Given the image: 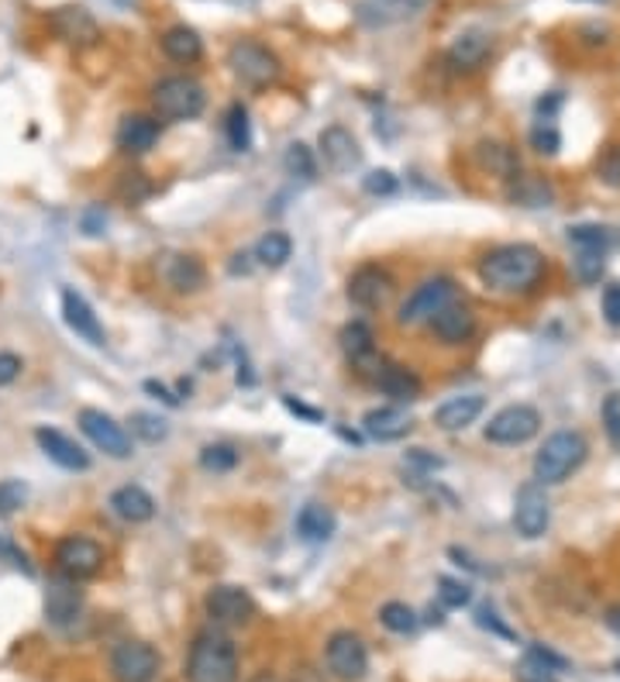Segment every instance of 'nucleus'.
<instances>
[{
	"label": "nucleus",
	"mask_w": 620,
	"mask_h": 682,
	"mask_svg": "<svg viewBox=\"0 0 620 682\" xmlns=\"http://www.w3.org/2000/svg\"><path fill=\"white\" fill-rule=\"evenodd\" d=\"M545 276V255L535 246H500L479 259V279L497 294H527Z\"/></svg>",
	"instance_id": "nucleus-1"
},
{
	"label": "nucleus",
	"mask_w": 620,
	"mask_h": 682,
	"mask_svg": "<svg viewBox=\"0 0 620 682\" xmlns=\"http://www.w3.org/2000/svg\"><path fill=\"white\" fill-rule=\"evenodd\" d=\"M187 682H238V648L228 634L201 631L187 655Z\"/></svg>",
	"instance_id": "nucleus-2"
},
{
	"label": "nucleus",
	"mask_w": 620,
	"mask_h": 682,
	"mask_svg": "<svg viewBox=\"0 0 620 682\" xmlns=\"http://www.w3.org/2000/svg\"><path fill=\"white\" fill-rule=\"evenodd\" d=\"M586 438L580 431H556L545 438V445L535 455V482H541V487L565 482L586 462Z\"/></svg>",
	"instance_id": "nucleus-3"
},
{
	"label": "nucleus",
	"mask_w": 620,
	"mask_h": 682,
	"mask_svg": "<svg viewBox=\"0 0 620 682\" xmlns=\"http://www.w3.org/2000/svg\"><path fill=\"white\" fill-rule=\"evenodd\" d=\"M152 104L163 121H193L204 115L207 94L193 76H166L152 86Z\"/></svg>",
	"instance_id": "nucleus-4"
},
{
	"label": "nucleus",
	"mask_w": 620,
	"mask_h": 682,
	"mask_svg": "<svg viewBox=\"0 0 620 682\" xmlns=\"http://www.w3.org/2000/svg\"><path fill=\"white\" fill-rule=\"evenodd\" d=\"M228 65L238 83L252 86V91H262V86H270L283 76V62L273 49H265L262 41H252V38H241L228 49Z\"/></svg>",
	"instance_id": "nucleus-5"
},
{
	"label": "nucleus",
	"mask_w": 620,
	"mask_h": 682,
	"mask_svg": "<svg viewBox=\"0 0 620 682\" xmlns=\"http://www.w3.org/2000/svg\"><path fill=\"white\" fill-rule=\"evenodd\" d=\"M104 559H107L104 548L94 538H83V535H70V538H62L56 545V569H59V576L76 579V583H86V579L100 576Z\"/></svg>",
	"instance_id": "nucleus-6"
},
{
	"label": "nucleus",
	"mask_w": 620,
	"mask_h": 682,
	"mask_svg": "<svg viewBox=\"0 0 620 682\" xmlns=\"http://www.w3.org/2000/svg\"><path fill=\"white\" fill-rule=\"evenodd\" d=\"M455 300V279L452 276H431L417 286V290L401 303V311H396V321L404 327H414V324H425L431 321L441 307Z\"/></svg>",
	"instance_id": "nucleus-7"
},
{
	"label": "nucleus",
	"mask_w": 620,
	"mask_h": 682,
	"mask_svg": "<svg viewBox=\"0 0 620 682\" xmlns=\"http://www.w3.org/2000/svg\"><path fill=\"white\" fill-rule=\"evenodd\" d=\"M538 428H541V414L535 407L511 404L490 417V424H486L482 434H486V442H493V445H524L538 434Z\"/></svg>",
	"instance_id": "nucleus-8"
},
{
	"label": "nucleus",
	"mask_w": 620,
	"mask_h": 682,
	"mask_svg": "<svg viewBox=\"0 0 620 682\" xmlns=\"http://www.w3.org/2000/svg\"><path fill=\"white\" fill-rule=\"evenodd\" d=\"M324 658H327V669L335 679L342 682H359L366 672H369V651H366V642L359 634L351 631H338L327 637V648H324Z\"/></svg>",
	"instance_id": "nucleus-9"
},
{
	"label": "nucleus",
	"mask_w": 620,
	"mask_h": 682,
	"mask_svg": "<svg viewBox=\"0 0 620 682\" xmlns=\"http://www.w3.org/2000/svg\"><path fill=\"white\" fill-rule=\"evenodd\" d=\"M76 424L86 438H91V445L100 448L104 455H110V458H128L131 455V434L110 414H104L97 407H83L76 414Z\"/></svg>",
	"instance_id": "nucleus-10"
},
{
	"label": "nucleus",
	"mask_w": 620,
	"mask_h": 682,
	"mask_svg": "<svg viewBox=\"0 0 620 682\" xmlns=\"http://www.w3.org/2000/svg\"><path fill=\"white\" fill-rule=\"evenodd\" d=\"M551 524V500L545 493L541 482H524L517 490V500H514V527L517 535L535 541L548 531Z\"/></svg>",
	"instance_id": "nucleus-11"
},
{
	"label": "nucleus",
	"mask_w": 620,
	"mask_h": 682,
	"mask_svg": "<svg viewBox=\"0 0 620 682\" xmlns=\"http://www.w3.org/2000/svg\"><path fill=\"white\" fill-rule=\"evenodd\" d=\"M345 294L359 311H380L393 294V276L386 266H380V262H366V266H359L348 276Z\"/></svg>",
	"instance_id": "nucleus-12"
},
{
	"label": "nucleus",
	"mask_w": 620,
	"mask_h": 682,
	"mask_svg": "<svg viewBox=\"0 0 620 682\" xmlns=\"http://www.w3.org/2000/svg\"><path fill=\"white\" fill-rule=\"evenodd\" d=\"M204 610L214 624L241 627L255 618V600L249 597V589H241V586H214L204 600Z\"/></svg>",
	"instance_id": "nucleus-13"
},
{
	"label": "nucleus",
	"mask_w": 620,
	"mask_h": 682,
	"mask_svg": "<svg viewBox=\"0 0 620 682\" xmlns=\"http://www.w3.org/2000/svg\"><path fill=\"white\" fill-rule=\"evenodd\" d=\"M110 672L118 682H152L159 672V651L145 642H121L110 651Z\"/></svg>",
	"instance_id": "nucleus-14"
},
{
	"label": "nucleus",
	"mask_w": 620,
	"mask_h": 682,
	"mask_svg": "<svg viewBox=\"0 0 620 682\" xmlns=\"http://www.w3.org/2000/svg\"><path fill=\"white\" fill-rule=\"evenodd\" d=\"M49 28L56 38H62L65 46H97L100 41V25L97 17L86 11L83 4H62L49 14Z\"/></svg>",
	"instance_id": "nucleus-15"
},
{
	"label": "nucleus",
	"mask_w": 620,
	"mask_h": 682,
	"mask_svg": "<svg viewBox=\"0 0 620 682\" xmlns=\"http://www.w3.org/2000/svg\"><path fill=\"white\" fill-rule=\"evenodd\" d=\"M155 270H159V279L169 286L172 294H196V290H204V283H207L204 262L196 259V255H187V252H166V255H159Z\"/></svg>",
	"instance_id": "nucleus-16"
},
{
	"label": "nucleus",
	"mask_w": 620,
	"mask_h": 682,
	"mask_svg": "<svg viewBox=\"0 0 620 682\" xmlns=\"http://www.w3.org/2000/svg\"><path fill=\"white\" fill-rule=\"evenodd\" d=\"M318 145H321L324 166H327L331 172H338V176H345V172H351V169H359V163H362L359 139L351 135L348 128H342V124L324 128V131H321V139H318Z\"/></svg>",
	"instance_id": "nucleus-17"
},
{
	"label": "nucleus",
	"mask_w": 620,
	"mask_h": 682,
	"mask_svg": "<svg viewBox=\"0 0 620 682\" xmlns=\"http://www.w3.org/2000/svg\"><path fill=\"white\" fill-rule=\"evenodd\" d=\"M83 613V589L76 579H65V576H56L49 579V589H46V621L52 627H70L80 621Z\"/></svg>",
	"instance_id": "nucleus-18"
},
{
	"label": "nucleus",
	"mask_w": 620,
	"mask_h": 682,
	"mask_svg": "<svg viewBox=\"0 0 620 682\" xmlns=\"http://www.w3.org/2000/svg\"><path fill=\"white\" fill-rule=\"evenodd\" d=\"M35 442L46 452L49 462H56L65 472H86L91 469V452H83L70 434H62L59 428H35Z\"/></svg>",
	"instance_id": "nucleus-19"
},
{
	"label": "nucleus",
	"mask_w": 620,
	"mask_h": 682,
	"mask_svg": "<svg viewBox=\"0 0 620 682\" xmlns=\"http://www.w3.org/2000/svg\"><path fill=\"white\" fill-rule=\"evenodd\" d=\"M62 321L70 324V332H73L76 338H83L86 345H94V348H104V345H107L104 324H100V318L94 314V307L86 303L83 294H76V290H62Z\"/></svg>",
	"instance_id": "nucleus-20"
},
{
	"label": "nucleus",
	"mask_w": 620,
	"mask_h": 682,
	"mask_svg": "<svg viewBox=\"0 0 620 682\" xmlns=\"http://www.w3.org/2000/svg\"><path fill=\"white\" fill-rule=\"evenodd\" d=\"M362 431L372 438V442H401V438H407L414 431V417L401 404L372 407L362 417Z\"/></svg>",
	"instance_id": "nucleus-21"
},
{
	"label": "nucleus",
	"mask_w": 620,
	"mask_h": 682,
	"mask_svg": "<svg viewBox=\"0 0 620 682\" xmlns=\"http://www.w3.org/2000/svg\"><path fill=\"white\" fill-rule=\"evenodd\" d=\"M428 324H431L434 338L445 342V345H462V342H469L476 335V314L465 303H458V300L441 307V311Z\"/></svg>",
	"instance_id": "nucleus-22"
},
{
	"label": "nucleus",
	"mask_w": 620,
	"mask_h": 682,
	"mask_svg": "<svg viewBox=\"0 0 620 682\" xmlns=\"http://www.w3.org/2000/svg\"><path fill=\"white\" fill-rule=\"evenodd\" d=\"M372 383L375 390H383L393 404H414L420 397V380L407 366L390 362V359H380V366L372 372Z\"/></svg>",
	"instance_id": "nucleus-23"
},
{
	"label": "nucleus",
	"mask_w": 620,
	"mask_h": 682,
	"mask_svg": "<svg viewBox=\"0 0 620 682\" xmlns=\"http://www.w3.org/2000/svg\"><path fill=\"white\" fill-rule=\"evenodd\" d=\"M493 52V38L490 32H482V28H469V32H462L452 46H449V65L458 73H473L479 70V65L486 62V56Z\"/></svg>",
	"instance_id": "nucleus-24"
},
{
	"label": "nucleus",
	"mask_w": 620,
	"mask_h": 682,
	"mask_svg": "<svg viewBox=\"0 0 620 682\" xmlns=\"http://www.w3.org/2000/svg\"><path fill=\"white\" fill-rule=\"evenodd\" d=\"M115 142L121 152H128V156H142V152H148L155 142H159V121L148 115H124L118 124Z\"/></svg>",
	"instance_id": "nucleus-25"
},
{
	"label": "nucleus",
	"mask_w": 620,
	"mask_h": 682,
	"mask_svg": "<svg viewBox=\"0 0 620 682\" xmlns=\"http://www.w3.org/2000/svg\"><path fill=\"white\" fill-rule=\"evenodd\" d=\"M569 662L562 655H556L551 648H541V645H530L524 651V658L517 662V682H559V672L565 669Z\"/></svg>",
	"instance_id": "nucleus-26"
},
{
	"label": "nucleus",
	"mask_w": 620,
	"mask_h": 682,
	"mask_svg": "<svg viewBox=\"0 0 620 682\" xmlns=\"http://www.w3.org/2000/svg\"><path fill=\"white\" fill-rule=\"evenodd\" d=\"M486 400L479 393H465V397H452L434 410V424L441 431H465L469 424H476V417L482 414Z\"/></svg>",
	"instance_id": "nucleus-27"
},
{
	"label": "nucleus",
	"mask_w": 620,
	"mask_h": 682,
	"mask_svg": "<svg viewBox=\"0 0 620 682\" xmlns=\"http://www.w3.org/2000/svg\"><path fill=\"white\" fill-rule=\"evenodd\" d=\"M110 511H115L124 524H145L155 517V500L142 487H135V482H128V487L110 493Z\"/></svg>",
	"instance_id": "nucleus-28"
},
{
	"label": "nucleus",
	"mask_w": 620,
	"mask_h": 682,
	"mask_svg": "<svg viewBox=\"0 0 620 682\" xmlns=\"http://www.w3.org/2000/svg\"><path fill=\"white\" fill-rule=\"evenodd\" d=\"M338 342H342V351H345V359H348L351 366H366V362L375 359V335H372V327H369L366 321H351V324H345V327H342V335H338Z\"/></svg>",
	"instance_id": "nucleus-29"
},
{
	"label": "nucleus",
	"mask_w": 620,
	"mask_h": 682,
	"mask_svg": "<svg viewBox=\"0 0 620 682\" xmlns=\"http://www.w3.org/2000/svg\"><path fill=\"white\" fill-rule=\"evenodd\" d=\"M163 52L172 59V62H180V65H190L204 56V38L196 35L190 25H172L166 35H163Z\"/></svg>",
	"instance_id": "nucleus-30"
},
{
	"label": "nucleus",
	"mask_w": 620,
	"mask_h": 682,
	"mask_svg": "<svg viewBox=\"0 0 620 682\" xmlns=\"http://www.w3.org/2000/svg\"><path fill=\"white\" fill-rule=\"evenodd\" d=\"M335 527H338V521L324 507V503H307V507L297 514V535L310 545L327 541L331 535H335Z\"/></svg>",
	"instance_id": "nucleus-31"
},
{
	"label": "nucleus",
	"mask_w": 620,
	"mask_h": 682,
	"mask_svg": "<svg viewBox=\"0 0 620 682\" xmlns=\"http://www.w3.org/2000/svg\"><path fill=\"white\" fill-rule=\"evenodd\" d=\"M290 255H294V241L286 231H265L252 249V259L262 270H283Z\"/></svg>",
	"instance_id": "nucleus-32"
},
{
	"label": "nucleus",
	"mask_w": 620,
	"mask_h": 682,
	"mask_svg": "<svg viewBox=\"0 0 620 682\" xmlns=\"http://www.w3.org/2000/svg\"><path fill=\"white\" fill-rule=\"evenodd\" d=\"M569 241L575 252H607L613 246V231L607 225H575L569 228Z\"/></svg>",
	"instance_id": "nucleus-33"
},
{
	"label": "nucleus",
	"mask_w": 620,
	"mask_h": 682,
	"mask_svg": "<svg viewBox=\"0 0 620 682\" xmlns=\"http://www.w3.org/2000/svg\"><path fill=\"white\" fill-rule=\"evenodd\" d=\"M514 187H511V196L517 204L524 207H548L551 204V190L545 180H538V176H511Z\"/></svg>",
	"instance_id": "nucleus-34"
},
{
	"label": "nucleus",
	"mask_w": 620,
	"mask_h": 682,
	"mask_svg": "<svg viewBox=\"0 0 620 682\" xmlns=\"http://www.w3.org/2000/svg\"><path fill=\"white\" fill-rule=\"evenodd\" d=\"M225 131H228V142H231L235 152H249L252 148V121H249L246 104H231L228 107Z\"/></svg>",
	"instance_id": "nucleus-35"
},
{
	"label": "nucleus",
	"mask_w": 620,
	"mask_h": 682,
	"mask_svg": "<svg viewBox=\"0 0 620 682\" xmlns=\"http://www.w3.org/2000/svg\"><path fill=\"white\" fill-rule=\"evenodd\" d=\"M380 621H383V627L393 631V634H414V631L420 627V618H417V613H414L407 603H396V600L380 607Z\"/></svg>",
	"instance_id": "nucleus-36"
},
{
	"label": "nucleus",
	"mask_w": 620,
	"mask_h": 682,
	"mask_svg": "<svg viewBox=\"0 0 620 682\" xmlns=\"http://www.w3.org/2000/svg\"><path fill=\"white\" fill-rule=\"evenodd\" d=\"M283 166H286V172H290V176H297V180H314V176H318V159H314V152H310L303 142H294L290 148H286Z\"/></svg>",
	"instance_id": "nucleus-37"
},
{
	"label": "nucleus",
	"mask_w": 620,
	"mask_h": 682,
	"mask_svg": "<svg viewBox=\"0 0 620 682\" xmlns=\"http://www.w3.org/2000/svg\"><path fill=\"white\" fill-rule=\"evenodd\" d=\"M238 466V448L228 442H214L201 448V469L207 472H231Z\"/></svg>",
	"instance_id": "nucleus-38"
},
{
	"label": "nucleus",
	"mask_w": 620,
	"mask_h": 682,
	"mask_svg": "<svg viewBox=\"0 0 620 682\" xmlns=\"http://www.w3.org/2000/svg\"><path fill=\"white\" fill-rule=\"evenodd\" d=\"M131 431H135L142 442L155 445V442H166L169 424H166V417H159V414H135L131 417Z\"/></svg>",
	"instance_id": "nucleus-39"
},
{
	"label": "nucleus",
	"mask_w": 620,
	"mask_h": 682,
	"mask_svg": "<svg viewBox=\"0 0 620 682\" xmlns=\"http://www.w3.org/2000/svg\"><path fill=\"white\" fill-rule=\"evenodd\" d=\"M25 500H28L25 479H0V517H11L14 511H21Z\"/></svg>",
	"instance_id": "nucleus-40"
},
{
	"label": "nucleus",
	"mask_w": 620,
	"mask_h": 682,
	"mask_svg": "<svg viewBox=\"0 0 620 682\" xmlns=\"http://www.w3.org/2000/svg\"><path fill=\"white\" fill-rule=\"evenodd\" d=\"M530 145H535L541 156H556V152L562 148V135L551 118H538V124L530 128Z\"/></svg>",
	"instance_id": "nucleus-41"
},
{
	"label": "nucleus",
	"mask_w": 620,
	"mask_h": 682,
	"mask_svg": "<svg viewBox=\"0 0 620 682\" xmlns=\"http://www.w3.org/2000/svg\"><path fill=\"white\" fill-rule=\"evenodd\" d=\"M438 597H441V603H445V607L458 610V607H465V603L473 600V586H469V583H458V579H449V576H441V579H438Z\"/></svg>",
	"instance_id": "nucleus-42"
},
{
	"label": "nucleus",
	"mask_w": 620,
	"mask_h": 682,
	"mask_svg": "<svg viewBox=\"0 0 620 682\" xmlns=\"http://www.w3.org/2000/svg\"><path fill=\"white\" fill-rule=\"evenodd\" d=\"M152 190H155V187L145 180V172H124V176H121V183H118V193L124 196L128 204H142V201H148Z\"/></svg>",
	"instance_id": "nucleus-43"
},
{
	"label": "nucleus",
	"mask_w": 620,
	"mask_h": 682,
	"mask_svg": "<svg viewBox=\"0 0 620 682\" xmlns=\"http://www.w3.org/2000/svg\"><path fill=\"white\" fill-rule=\"evenodd\" d=\"M362 190L369 196H393L396 190H401V180H396L390 169H372L366 180H362Z\"/></svg>",
	"instance_id": "nucleus-44"
},
{
	"label": "nucleus",
	"mask_w": 620,
	"mask_h": 682,
	"mask_svg": "<svg viewBox=\"0 0 620 682\" xmlns=\"http://www.w3.org/2000/svg\"><path fill=\"white\" fill-rule=\"evenodd\" d=\"M596 172H600V180L613 190H620V145H607L604 156L596 159Z\"/></svg>",
	"instance_id": "nucleus-45"
},
{
	"label": "nucleus",
	"mask_w": 620,
	"mask_h": 682,
	"mask_svg": "<svg viewBox=\"0 0 620 682\" xmlns=\"http://www.w3.org/2000/svg\"><path fill=\"white\" fill-rule=\"evenodd\" d=\"M604 255L607 252H580V255H575V273H580L583 283H596L604 276V266H607Z\"/></svg>",
	"instance_id": "nucleus-46"
},
{
	"label": "nucleus",
	"mask_w": 620,
	"mask_h": 682,
	"mask_svg": "<svg viewBox=\"0 0 620 682\" xmlns=\"http://www.w3.org/2000/svg\"><path fill=\"white\" fill-rule=\"evenodd\" d=\"M604 431L610 438V445L620 452V393H610L604 400Z\"/></svg>",
	"instance_id": "nucleus-47"
},
{
	"label": "nucleus",
	"mask_w": 620,
	"mask_h": 682,
	"mask_svg": "<svg viewBox=\"0 0 620 682\" xmlns=\"http://www.w3.org/2000/svg\"><path fill=\"white\" fill-rule=\"evenodd\" d=\"M0 559H4V562H11L14 569H21V572H25V576H32V562H28V555L25 552H21V548L11 541V538H4V535H0Z\"/></svg>",
	"instance_id": "nucleus-48"
},
{
	"label": "nucleus",
	"mask_w": 620,
	"mask_h": 682,
	"mask_svg": "<svg viewBox=\"0 0 620 682\" xmlns=\"http://www.w3.org/2000/svg\"><path fill=\"white\" fill-rule=\"evenodd\" d=\"M375 4L386 11V17H407V14H417L428 0H375Z\"/></svg>",
	"instance_id": "nucleus-49"
},
{
	"label": "nucleus",
	"mask_w": 620,
	"mask_h": 682,
	"mask_svg": "<svg viewBox=\"0 0 620 682\" xmlns=\"http://www.w3.org/2000/svg\"><path fill=\"white\" fill-rule=\"evenodd\" d=\"M21 369H25V362H21V356H14V351H0V386H11Z\"/></svg>",
	"instance_id": "nucleus-50"
},
{
	"label": "nucleus",
	"mask_w": 620,
	"mask_h": 682,
	"mask_svg": "<svg viewBox=\"0 0 620 682\" xmlns=\"http://www.w3.org/2000/svg\"><path fill=\"white\" fill-rule=\"evenodd\" d=\"M404 466L407 469H420V472H434V469H441V458L428 455L425 448H410L407 458H404Z\"/></svg>",
	"instance_id": "nucleus-51"
},
{
	"label": "nucleus",
	"mask_w": 620,
	"mask_h": 682,
	"mask_svg": "<svg viewBox=\"0 0 620 682\" xmlns=\"http://www.w3.org/2000/svg\"><path fill=\"white\" fill-rule=\"evenodd\" d=\"M604 318L620 327V283H610L604 290Z\"/></svg>",
	"instance_id": "nucleus-52"
},
{
	"label": "nucleus",
	"mask_w": 620,
	"mask_h": 682,
	"mask_svg": "<svg viewBox=\"0 0 620 682\" xmlns=\"http://www.w3.org/2000/svg\"><path fill=\"white\" fill-rule=\"evenodd\" d=\"M104 228H107V214H104V207H91L83 214V231L86 235H104Z\"/></svg>",
	"instance_id": "nucleus-53"
},
{
	"label": "nucleus",
	"mask_w": 620,
	"mask_h": 682,
	"mask_svg": "<svg viewBox=\"0 0 620 682\" xmlns=\"http://www.w3.org/2000/svg\"><path fill=\"white\" fill-rule=\"evenodd\" d=\"M479 624H482V627H493V631H497V634H503V637H514V631H511V627L497 621V610H493V607H482V610H479Z\"/></svg>",
	"instance_id": "nucleus-54"
},
{
	"label": "nucleus",
	"mask_w": 620,
	"mask_h": 682,
	"mask_svg": "<svg viewBox=\"0 0 620 682\" xmlns=\"http://www.w3.org/2000/svg\"><path fill=\"white\" fill-rule=\"evenodd\" d=\"M283 407L290 410V414H300V417H307L310 424H318V421H321V410L307 407V404H300V400H294V397H283Z\"/></svg>",
	"instance_id": "nucleus-55"
},
{
	"label": "nucleus",
	"mask_w": 620,
	"mask_h": 682,
	"mask_svg": "<svg viewBox=\"0 0 620 682\" xmlns=\"http://www.w3.org/2000/svg\"><path fill=\"white\" fill-rule=\"evenodd\" d=\"M604 624L620 637V603H613V607H607V613H604Z\"/></svg>",
	"instance_id": "nucleus-56"
},
{
	"label": "nucleus",
	"mask_w": 620,
	"mask_h": 682,
	"mask_svg": "<svg viewBox=\"0 0 620 682\" xmlns=\"http://www.w3.org/2000/svg\"><path fill=\"white\" fill-rule=\"evenodd\" d=\"M252 682H276V679H273V675H270V672H262V675H255V679H252Z\"/></svg>",
	"instance_id": "nucleus-57"
},
{
	"label": "nucleus",
	"mask_w": 620,
	"mask_h": 682,
	"mask_svg": "<svg viewBox=\"0 0 620 682\" xmlns=\"http://www.w3.org/2000/svg\"><path fill=\"white\" fill-rule=\"evenodd\" d=\"M613 669H617V675H620V658H617V662H613Z\"/></svg>",
	"instance_id": "nucleus-58"
}]
</instances>
